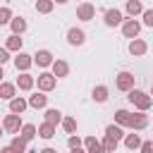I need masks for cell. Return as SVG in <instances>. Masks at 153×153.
<instances>
[{
	"label": "cell",
	"instance_id": "cell-42",
	"mask_svg": "<svg viewBox=\"0 0 153 153\" xmlns=\"http://www.w3.org/2000/svg\"><path fill=\"white\" fill-rule=\"evenodd\" d=\"M2 76H5V72H2V65H0V81H2Z\"/></svg>",
	"mask_w": 153,
	"mask_h": 153
},
{
	"label": "cell",
	"instance_id": "cell-3",
	"mask_svg": "<svg viewBox=\"0 0 153 153\" xmlns=\"http://www.w3.org/2000/svg\"><path fill=\"white\" fill-rule=\"evenodd\" d=\"M134 81H136V79H134V74H131V72H127V69H122V72L115 76V88H117V91H122V93H127V91H131V88H134Z\"/></svg>",
	"mask_w": 153,
	"mask_h": 153
},
{
	"label": "cell",
	"instance_id": "cell-6",
	"mask_svg": "<svg viewBox=\"0 0 153 153\" xmlns=\"http://www.w3.org/2000/svg\"><path fill=\"white\" fill-rule=\"evenodd\" d=\"M22 115H14V112H10V115H5L2 117V129L7 131V134H19V129H22Z\"/></svg>",
	"mask_w": 153,
	"mask_h": 153
},
{
	"label": "cell",
	"instance_id": "cell-39",
	"mask_svg": "<svg viewBox=\"0 0 153 153\" xmlns=\"http://www.w3.org/2000/svg\"><path fill=\"white\" fill-rule=\"evenodd\" d=\"M38 153H57V151H55V148H50V146H45V148H41Z\"/></svg>",
	"mask_w": 153,
	"mask_h": 153
},
{
	"label": "cell",
	"instance_id": "cell-25",
	"mask_svg": "<svg viewBox=\"0 0 153 153\" xmlns=\"http://www.w3.org/2000/svg\"><path fill=\"white\" fill-rule=\"evenodd\" d=\"M105 136H110V139H117V141H120V139H124V127H120V124H115V122H112V124H108V127H105Z\"/></svg>",
	"mask_w": 153,
	"mask_h": 153
},
{
	"label": "cell",
	"instance_id": "cell-26",
	"mask_svg": "<svg viewBox=\"0 0 153 153\" xmlns=\"http://www.w3.org/2000/svg\"><path fill=\"white\" fill-rule=\"evenodd\" d=\"M45 122H50V124H60L62 122V112L57 110V108H45Z\"/></svg>",
	"mask_w": 153,
	"mask_h": 153
},
{
	"label": "cell",
	"instance_id": "cell-10",
	"mask_svg": "<svg viewBox=\"0 0 153 153\" xmlns=\"http://www.w3.org/2000/svg\"><path fill=\"white\" fill-rule=\"evenodd\" d=\"M67 43H69V45H84V43H86V31L79 29V26L67 29Z\"/></svg>",
	"mask_w": 153,
	"mask_h": 153
},
{
	"label": "cell",
	"instance_id": "cell-4",
	"mask_svg": "<svg viewBox=\"0 0 153 153\" xmlns=\"http://www.w3.org/2000/svg\"><path fill=\"white\" fill-rule=\"evenodd\" d=\"M103 22H105V26L115 29V26H120V24L124 22V12H122V10H117V7H110V10H105V12H103Z\"/></svg>",
	"mask_w": 153,
	"mask_h": 153
},
{
	"label": "cell",
	"instance_id": "cell-27",
	"mask_svg": "<svg viewBox=\"0 0 153 153\" xmlns=\"http://www.w3.org/2000/svg\"><path fill=\"white\" fill-rule=\"evenodd\" d=\"M26 143H29V141H26V139H22L19 134H14V136H12V141H10V146H12V151H14V153H26Z\"/></svg>",
	"mask_w": 153,
	"mask_h": 153
},
{
	"label": "cell",
	"instance_id": "cell-14",
	"mask_svg": "<svg viewBox=\"0 0 153 153\" xmlns=\"http://www.w3.org/2000/svg\"><path fill=\"white\" fill-rule=\"evenodd\" d=\"M29 108H33V110H45V105H48V96L43 93V91H36V93H31L29 96Z\"/></svg>",
	"mask_w": 153,
	"mask_h": 153
},
{
	"label": "cell",
	"instance_id": "cell-18",
	"mask_svg": "<svg viewBox=\"0 0 153 153\" xmlns=\"http://www.w3.org/2000/svg\"><path fill=\"white\" fill-rule=\"evenodd\" d=\"M10 103V112H14V115H22L26 108H29V103H26V98H22V96H14L12 100H7Z\"/></svg>",
	"mask_w": 153,
	"mask_h": 153
},
{
	"label": "cell",
	"instance_id": "cell-19",
	"mask_svg": "<svg viewBox=\"0 0 153 153\" xmlns=\"http://www.w3.org/2000/svg\"><path fill=\"white\" fill-rule=\"evenodd\" d=\"M143 10H146V7L141 5V0H127V5H124V12H127V17H139Z\"/></svg>",
	"mask_w": 153,
	"mask_h": 153
},
{
	"label": "cell",
	"instance_id": "cell-2",
	"mask_svg": "<svg viewBox=\"0 0 153 153\" xmlns=\"http://www.w3.org/2000/svg\"><path fill=\"white\" fill-rule=\"evenodd\" d=\"M122 26V36L124 38H139V33H141V22L136 19V17H124V22L120 24Z\"/></svg>",
	"mask_w": 153,
	"mask_h": 153
},
{
	"label": "cell",
	"instance_id": "cell-28",
	"mask_svg": "<svg viewBox=\"0 0 153 153\" xmlns=\"http://www.w3.org/2000/svg\"><path fill=\"white\" fill-rule=\"evenodd\" d=\"M19 136H22V139H26V141H33V139L38 136V134H36V124H22Z\"/></svg>",
	"mask_w": 153,
	"mask_h": 153
},
{
	"label": "cell",
	"instance_id": "cell-32",
	"mask_svg": "<svg viewBox=\"0 0 153 153\" xmlns=\"http://www.w3.org/2000/svg\"><path fill=\"white\" fill-rule=\"evenodd\" d=\"M100 143H103V151H105V153H115V151H117V143H120V141H117V139H110V136H105V139H103Z\"/></svg>",
	"mask_w": 153,
	"mask_h": 153
},
{
	"label": "cell",
	"instance_id": "cell-8",
	"mask_svg": "<svg viewBox=\"0 0 153 153\" xmlns=\"http://www.w3.org/2000/svg\"><path fill=\"white\" fill-rule=\"evenodd\" d=\"M146 127H148V115H146V112H141V110L131 112V120H129V129H131V131H143Z\"/></svg>",
	"mask_w": 153,
	"mask_h": 153
},
{
	"label": "cell",
	"instance_id": "cell-45",
	"mask_svg": "<svg viewBox=\"0 0 153 153\" xmlns=\"http://www.w3.org/2000/svg\"><path fill=\"white\" fill-rule=\"evenodd\" d=\"M81 2H84V0H81Z\"/></svg>",
	"mask_w": 153,
	"mask_h": 153
},
{
	"label": "cell",
	"instance_id": "cell-37",
	"mask_svg": "<svg viewBox=\"0 0 153 153\" xmlns=\"http://www.w3.org/2000/svg\"><path fill=\"white\" fill-rule=\"evenodd\" d=\"M10 60H12V57H10V50L2 45V48H0V65H5V62H10Z\"/></svg>",
	"mask_w": 153,
	"mask_h": 153
},
{
	"label": "cell",
	"instance_id": "cell-43",
	"mask_svg": "<svg viewBox=\"0 0 153 153\" xmlns=\"http://www.w3.org/2000/svg\"><path fill=\"white\" fill-rule=\"evenodd\" d=\"M148 93H151V98H153V84H151V91H148Z\"/></svg>",
	"mask_w": 153,
	"mask_h": 153
},
{
	"label": "cell",
	"instance_id": "cell-15",
	"mask_svg": "<svg viewBox=\"0 0 153 153\" xmlns=\"http://www.w3.org/2000/svg\"><path fill=\"white\" fill-rule=\"evenodd\" d=\"M50 72H53V76L55 79H65L67 74H69V65L65 62V60H53V65H50Z\"/></svg>",
	"mask_w": 153,
	"mask_h": 153
},
{
	"label": "cell",
	"instance_id": "cell-23",
	"mask_svg": "<svg viewBox=\"0 0 153 153\" xmlns=\"http://www.w3.org/2000/svg\"><path fill=\"white\" fill-rule=\"evenodd\" d=\"M55 129H57L55 124L43 122V124H38V127H36V134H38L41 139H53V136H55Z\"/></svg>",
	"mask_w": 153,
	"mask_h": 153
},
{
	"label": "cell",
	"instance_id": "cell-36",
	"mask_svg": "<svg viewBox=\"0 0 153 153\" xmlns=\"http://www.w3.org/2000/svg\"><path fill=\"white\" fill-rule=\"evenodd\" d=\"M139 151H141V153H153V141H141Z\"/></svg>",
	"mask_w": 153,
	"mask_h": 153
},
{
	"label": "cell",
	"instance_id": "cell-44",
	"mask_svg": "<svg viewBox=\"0 0 153 153\" xmlns=\"http://www.w3.org/2000/svg\"><path fill=\"white\" fill-rule=\"evenodd\" d=\"M2 131H5V129H2V124H0V136H2Z\"/></svg>",
	"mask_w": 153,
	"mask_h": 153
},
{
	"label": "cell",
	"instance_id": "cell-38",
	"mask_svg": "<svg viewBox=\"0 0 153 153\" xmlns=\"http://www.w3.org/2000/svg\"><path fill=\"white\" fill-rule=\"evenodd\" d=\"M0 153H14L12 146H0Z\"/></svg>",
	"mask_w": 153,
	"mask_h": 153
},
{
	"label": "cell",
	"instance_id": "cell-24",
	"mask_svg": "<svg viewBox=\"0 0 153 153\" xmlns=\"http://www.w3.org/2000/svg\"><path fill=\"white\" fill-rule=\"evenodd\" d=\"M129 120H131V112L129 110H117L115 112V124H120V127H124V129H129Z\"/></svg>",
	"mask_w": 153,
	"mask_h": 153
},
{
	"label": "cell",
	"instance_id": "cell-40",
	"mask_svg": "<svg viewBox=\"0 0 153 153\" xmlns=\"http://www.w3.org/2000/svg\"><path fill=\"white\" fill-rule=\"evenodd\" d=\"M69 151H72V153H86V148H84V146H79V148H69Z\"/></svg>",
	"mask_w": 153,
	"mask_h": 153
},
{
	"label": "cell",
	"instance_id": "cell-11",
	"mask_svg": "<svg viewBox=\"0 0 153 153\" xmlns=\"http://www.w3.org/2000/svg\"><path fill=\"white\" fill-rule=\"evenodd\" d=\"M127 50H129V55L141 57V55H146V53H148V43H146L143 38H131V41H129V45H127Z\"/></svg>",
	"mask_w": 153,
	"mask_h": 153
},
{
	"label": "cell",
	"instance_id": "cell-12",
	"mask_svg": "<svg viewBox=\"0 0 153 153\" xmlns=\"http://www.w3.org/2000/svg\"><path fill=\"white\" fill-rule=\"evenodd\" d=\"M96 17V7L91 5V2H79V7H76V19H81V22H91Z\"/></svg>",
	"mask_w": 153,
	"mask_h": 153
},
{
	"label": "cell",
	"instance_id": "cell-29",
	"mask_svg": "<svg viewBox=\"0 0 153 153\" xmlns=\"http://www.w3.org/2000/svg\"><path fill=\"white\" fill-rule=\"evenodd\" d=\"M124 146L129 148V151H136L139 146H141V136L134 131V134H124Z\"/></svg>",
	"mask_w": 153,
	"mask_h": 153
},
{
	"label": "cell",
	"instance_id": "cell-46",
	"mask_svg": "<svg viewBox=\"0 0 153 153\" xmlns=\"http://www.w3.org/2000/svg\"><path fill=\"white\" fill-rule=\"evenodd\" d=\"M0 115H2V112H0Z\"/></svg>",
	"mask_w": 153,
	"mask_h": 153
},
{
	"label": "cell",
	"instance_id": "cell-9",
	"mask_svg": "<svg viewBox=\"0 0 153 153\" xmlns=\"http://www.w3.org/2000/svg\"><path fill=\"white\" fill-rule=\"evenodd\" d=\"M53 60H55V57H53V53H50L48 48H41V50H36V53H33V65H38L41 69L50 67V65H53Z\"/></svg>",
	"mask_w": 153,
	"mask_h": 153
},
{
	"label": "cell",
	"instance_id": "cell-34",
	"mask_svg": "<svg viewBox=\"0 0 153 153\" xmlns=\"http://www.w3.org/2000/svg\"><path fill=\"white\" fill-rule=\"evenodd\" d=\"M141 19H143V26H151V29H153V7L143 10V12H141Z\"/></svg>",
	"mask_w": 153,
	"mask_h": 153
},
{
	"label": "cell",
	"instance_id": "cell-31",
	"mask_svg": "<svg viewBox=\"0 0 153 153\" xmlns=\"http://www.w3.org/2000/svg\"><path fill=\"white\" fill-rule=\"evenodd\" d=\"M60 124H62V129H65L67 134H74V131H76V120H74V117H62Z\"/></svg>",
	"mask_w": 153,
	"mask_h": 153
},
{
	"label": "cell",
	"instance_id": "cell-7",
	"mask_svg": "<svg viewBox=\"0 0 153 153\" xmlns=\"http://www.w3.org/2000/svg\"><path fill=\"white\" fill-rule=\"evenodd\" d=\"M12 60H14L17 72H29V69H31V65H33V55H29V53H24V50H19Z\"/></svg>",
	"mask_w": 153,
	"mask_h": 153
},
{
	"label": "cell",
	"instance_id": "cell-17",
	"mask_svg": "<svg viewBox=\"0 0 153 153\" xmlns=\"http://www.w3.org/2000/svg\"><path fill=\"white\" fill-rule=\"evenodd\" d=\"M22 45H24V38H22V36H17V33H10V36H7V41H5V48H7L10 53H19V50H22Z\"/></svg>",
	"mask_w": 153,
	"mask_h": 153
},
{
	"label": "cell",
	"instance_id": "cell-13",
	"mask_svg": "<svg viewBox=\"0 0 153 153\" xmlns=\"http://www.w3.org/2000/svg\"><path fill=\"white\" fill-rule=\"evenodd\" d=\"M17 88L19 91H31L33 86H36V76H31L29 72H19V76H17Z\"/></svg>",
	"mask_w": 153,
	"mask_h": 153
},
{
	"label": "cell",
	"instance_id": "cell-5",
	"mask_svg": "<svg viewBox=\"0 0 153 153\" xmlns=\"http://www.w3.org/2000/svg\"><path fill=\"white\" fill-rule=\"evenodd\" d=\"M55 84H57V79L53 76V72H41V74L36 76V86H38V91H43V93H50V91L55 88Z\"/></svg>",
	"mask_w": 153,
	"mask_h": 153
},
{
	"label": "cell",
	"instance_id": "cell-35",
	"mask_svg": "<svg viewBox=\"0 0 153 153\" xmlns=\"http://www.w3.org/2000/svg\"><path fill=\"white\" fill-rule=\"evenodd\" d=\"M67 146H69V148H79V146H84V139H81V136H76V134H69Z\"/></svg>",
	"mask_w": 153,
	"mask_h": 153
},
{
	"label": "cell",
	"instance_id": "cell-22",
	"mask_svg": "<svg viewBox=\"0 0 153 153\" xmlns=\"http://www.w3.org/2000/svg\"><path fill=\"white\" fill-rule=\"evenodd\" d=\"M10 29H12V33L22 36V33L29 29V24H26V19H24V17H12V22H10Z\"/></svg>",
	"mask_w": 153,
	"mask_h": 153
},
{
	"label": "cell",
	"instance_id": "cell-1",
	"mask_svg": "<svg viewBox=\"0 0 153 153\" xmlns=\"http://www.w3.org/2000/svg\"><path fill=\"white\" fill-rule=\"evenodd\" d=\"M127 93H129V96H127V98H129V103H131L136 110H141V112H146V110L153 105L151 93H146V91H141V88H136V86H134L131 91H127Z\"/></svg>",
	"mask_w": 153,
	"mask_h": 153
},
{
	"label": "cell",
	"instance_id": "cell-16",
	"mask_svg": "<svg viewBox=\"0 0 153 153\" xmlns=\"http://www.w3.org/2000/svg\"><path fill=\"white\" fill-rule=\"evenodd\" d=\"M14 96H17V84L0 81V100H12Z\"/></svg>",
	"mask_w": 153,
	"mask_h": 153
},
{
	"label": "cell",
	"instance_id": "cell-33",
	"mask_svg": "<svg viewBox=\"0 0 153 153\" xmlns=\"http://www.w3.org/2000/svg\"><path fill=\"white\" fill-rule=\"evenodd\" d=\"M12 17H14V14H12V10H10L7 5H5V7H0V26L10 24V22H12Z\"/></svg>",
	"mask_w": 153,
	"mask_h": 153
},
{
	"label": "cell",
	"instance_id": "cell-20",
	"mask_svg": "<svg viewBox=\"0 0 153 153\" xmlns=\"http://www.w3.org/2000/svg\"><path fill=\"white\" fill-rule=\"evenodd\" d=\"M91 98H93L96 103H105V100L110 98V91H108V86H103V84L93 86V91H91Z\"/></svg>",
	"mask_w": 153,
	"mask_h": 153
},
{
	"label": "cell",
	"instance_id": "cell-21",
	"mask_svg": "<svg viewBox=\"0 0 153 153\" xmlns=\"http://www.w3.org/2000/svg\"><path fill=\"white\" fill-rule=\"evenodd\" d=\"M84 148H86V153H105L103 151V143L96 136H86L84 139Z\"/></svg>",
	"mask_w": 153,
	"mask_h": 153
},
{
	"label": "cell",
	"instance_id": "cell-41",
	"mask_svg": "<svg viewBox=\"0 0 153 153\" xmlns=\"http://www.w3.org/2000/svg\"><path fill=\"white\" fill-rule=\"evenodd\" d=\"M53 2H57V5H65V2H69V0H53Z\"/></svg>",
	"mask_w": 153,
	"mask_h": 153
},
{
	"label": "cell",
	"instance_id": "cell-30",
	"mask_svg": "<svg viewBox=\"0 0 153 153\" xmlns=\"http://www.w3.org/2000/svg\"><path fill=\"white\" fill-rule=\"evenodd\" d=\"M33 7H36V12H38V14H50V12H53V7H55V2H53V0H36V5H33Z\"/></svg>",
	"mask_w": 153,
	"mask_h": 153
}]
</instances>
